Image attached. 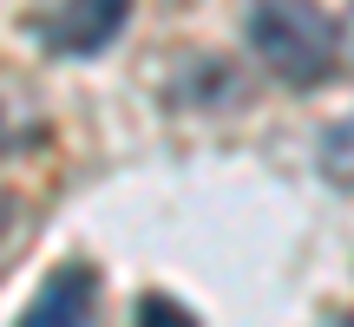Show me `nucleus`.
I'll list each match as a JSON object with an SVG mask.
<instances>
[{
	"label": "nucleus",
	"mask_w": 354,
	"mask_h": 327,
	"mask_svg": "<svg viewBox=\"0 0 354 327\" xmlns=\"http://www.w3.org/2000/svg\"><path fill=\"white\" fill-rule=\"evenodd\" d=\"M328 327H354V315H335V321H328Z\"/></svg>",
	"instance_id": "nucleus-8"
},
{
	"label": "nucleus",
	"mask_w": 354,
	"mask_h": 327,
	"mask_svg": "<svg viewBox=\"0 0 354 327\" xmlns=\"http://www.w3.org/2000/svg\"><path fill=\"white\" fill-rule=\"evenodd\" d=\"M125 26V0H79V7H46L33 13V39L46 52H99L105 39Z\"/></svg>",
	"instance_id": "nucleus-2"
},
{
	"label": "nucleus",
	"mask_w": 354,
	"mask_h": 327,
	"mask_svg": "<svg viewBox=\"0 0 354 327\" xmlns=\"http://www.w3.org/2000/svg\"><path fill=\"white\" fill-rule=\"evenodd\" d=\"M13 223H20V203H13V197H7V190H0V242H7V236H13Z\"/></svg>",
	"instance_id": "nucleus-7"
},
{
	"label": "nucleus",
	"mask_w": 354,
	"mask_h": 327,
	"mask_svg": "<svg viewBox=\"0 0 354 327\" xmlns=\"http://www.w3.org/2000/svg\"><path fill=\"white\" fill-rule=\"evenodd\" d=\"M92 308H99V275L86 262H66V268H53L39 281V295L26 301L20 327H86Z\"/></svg>",
	"instance_id": "nucleus-3"
},
{
	"label": "nucleus",
	"mask_w": 354,
	"mask_h": 327,
	"mask_svg": "<svg viewBox=\"0 0 354 327\" xmlns=\"http://www.w3.org/2000/svg\"><path fill=\"white\" fill-rule=\"evenodd\" d=\"M250 46L282 86H322L342 66L335 59V20L322 7H256Z\"/></svg>",
	"instance_id": "nucleus-1"
},
{
	"label": "nucleus",
	"mask_w": 354,
	"mask_h": 327,
	"mask_svg": "<svg viewBox=\"0 0 354 327\" xmlns=\"http://www.w3.org/2000/svg\"><path fill=\"white\" fill-rule=\"evenodd\" d=\"M328 20H335V59H348V66H354V7L328 13Z\"/></svg>",
	"instance_id": "nucleus-6"
},
{
	"label": "nucleus",
	"mask_w": 354,
	"mask_h": 327,
	"mask_svg": "<svg viewBox=\"0 0 354 327\" xmlns=\"http://www.w3.org/2000/svg\"><path fill=\"white\" fill-rule=\"evenodd\" d=\"M138 327H197V321H190V308L171 301V295H145L138 301Z\"/></svg>",
	"instance_id": "nucleus-5"
},
{
	"label": "nucleus",
	"mask_w": 354,
	"mask_h": 327,
	"mask_svg": "<svg viewBox=\"0 0 354 327\" xmlns=\"http://www.w3.org/2000/svg\"><path fill=\"white\" fill-rule=\"evenodd\" d=\"M322 177L328 184H354V118L322 131Z\"/></svg>",
	"instance_id": "nucleus-4"
}]
</instances>
